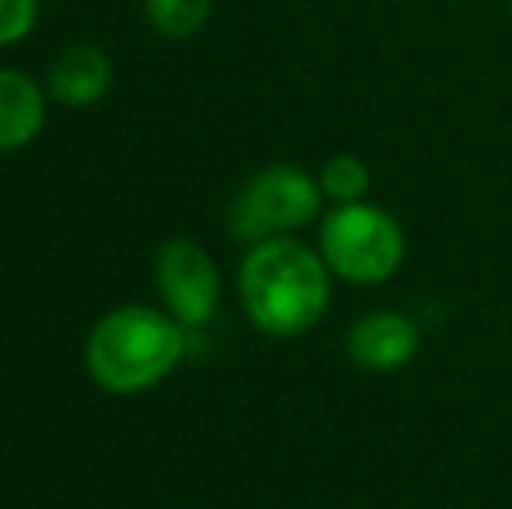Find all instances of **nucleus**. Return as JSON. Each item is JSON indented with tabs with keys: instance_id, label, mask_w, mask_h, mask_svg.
<instances>
[{
	"instance_id": "nucleus-1",
	"label": "nucleus",
	"mask_w": 512,
	"mask_h": 509,
	"mask_svg": "<svg viewBox=\"0 0 512 509\" xmlns=\"http://www.w3.org/2000/svg\"><path fill=\"white\" fill-rule=\"evenodd\" d=\"M328 265L293 238H265L241 265V300L248 318L269 335H304L331 300Z\"/></svg>"
},
{
	"instance_id": "nucleus-2",
	"label": "nucleus",
	"mask_w": 512,
	"mask_h": 509,
	"mask_svg": "<svg viewBox=\"0 0 512 509\" xmlns=\"http://www.w3.org/2000/svg\"><path fill=\"white\" fill-rule=\"evenodd\" d=\"M185 356L182 321L154 307H119L88 339V374L112 394H136L161 384Z\"/></svg>"
},
{
	"instance_id": "nucleus-3",
	"label": "nucleus",
	"mask_w": 512,
	"mask_h": 509,
	"mask_svg": "<svg viewBox=\"0 0 512 509\" xmlns=\"http://www.w3.org/2000/svg\"><path fill=\"white\" fill-rule=\"evenodd\" d=\"M321 258L345 283H384L405 262V234L380 206L345 203L324 217Z\"/></svg>"
},
{
	"instance_id": "nucleus-4",
	"label": "nucleus",
	"mask_w": 512,
	"mask_h": 509,
	"mask_svg": "<svg viewBox=\"0 0 512 509\" xmlns=\"http://www.w3.org/2000/svg\"><path fill=\"white\" fill-rule=\"evenodd\" d=\"M321 185L307 171L293 164H272L258 171L234 203L230 224L234 234L244 241L276 238L279 231H297L321 213Z\"/></svg>"
},
{
	"instance_id": "nucleus-5",
	"label": "nucleus",
	"mask_w": 512,
	"mask_h": 509,
	"mask_svg": "<svg viewBox=\"0 0 512 509\" xmlns=\"http://www.w3.org/2000/svg\"><path fill=\"white\" fill-rule=\"evenodd\" d=\"M157 286H161L171 314L189 328L206 325L220 304L216 265L196 241L175 238L157 252Z\"/></svg>"
},
{
	"instance_id": "nucleus-6",
	"label": "nucleus",
	"mask_w": 512,
	"mask_h": 509,
	"mask_svg": "<svg viewBox=\"0 0 512 509\" xmlns=\"http://www.w3.org/2000/svg\"><path fill=\"white\" fill-rule=\"evenodd\" d=\"M349 356L356 367L370 370V374H391L415 360L422 335L411 318L398 311H373L363 314L356 325L349 328Z\"/></svg>"
},
{
	"instance_id": "nucleus-7",
	"label": "nucleus",
	"mask_w": 512,
	"mask_h": 509,
	"mask_svg": "<svg viewBox=\"0 0 512 509\" xmlns=\"http://www.w3.org/2000/svg\"><path fill=\"white\" fill-rule=\"evenodd\" d=\"M112 84V63L95 46H70L49 67V95L70 109L95 105Z\"/></svg>"
},
{
	"instance_id": "nucleus-8",
	"label": "nucleus",
	"mask_w": 512,
	"mask_h": 509,
	"mask_svg": "<svg viewBox=\"0 0 512 509\" xmlns=\"http://www.w3.org/2000/svg\"><path fill=\"white\" fill-rule=\"evenodd\" d=\"M46 123V95L21 70H0V150H18Z\"/></svg>"
},
{
	"instance_id": "nucleus-9",
	"label": "nucleus",
	"mask_w": 512,
	"mask_h": 509,
	"mask_svg": "<svg viewBox=\"0 0 512 509\" xmlns=\"http://www.w3.org/2000/svg\"><path fill=\"white\" fill-rule=\"evenodd\" d=\"M213 0H147V18L164 39H189L206 25Z\"/></svg>"
},
{
	"instance_id": "nucleus-10",
	"label": "nucleus",
	"mask_w": 512,
	"mask_h": 509,
	"mask_svg": "<svg viewBox=\"0 0 512 509\" xmlns=\"http://www.w3.org/2000/svg\"><path fill=\"white\" fill-rule=\"evenodd\" d=\"M321 192L331 199V203L345 206V203H363L366 189H370V171L359 157L352 154H335L328 164L321 168V178H317Z\"/></svg>"
},
{
	"instance_id": "nucleus-11",
	"label": "nucleus",
	"mask_w": 512,
	"mask_h": 509,
	"mask_svg": "<svg viewBox=\"0 0 512 509\" xmlns=\"http://www.w3.org/2000/svg\"><path fill=\"white\" fill-rule=\"evenodd\" d=\"M39 0H0V46H14L35 28Z\"/></svg>"
},
{
	"instance_id": "nucleus-12",
	"label": "nucleus",
	"mask_w": 512,
	"mask_h": 509,
	"mask_svg": "<svg viewBox=\"0 0 512 509\" xmlns=\"http://www.w3.org/2000/svg\"><path fill=\"white\" fill-rule=\"evenodd\" d=\"M509 11H512V0H509Z\"/></svg>"
}]
</instances>
